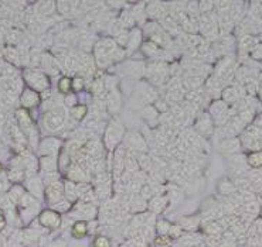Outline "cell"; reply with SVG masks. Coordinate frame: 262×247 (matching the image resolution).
Wrapping results in <instances>:
<instances>
[{"label":"cell","instance_id":"6da1fadb","mask_svg":"<svg viewBox=\"0 0 262 247\" xmlns=\"http://www.w3.org/2000/svg\"><path fill=\"white\" fill-rule=\"evenodd\" d=\"M125 126L118 119H111L104 133V145L108 151H114L119 147L125 137Z\"/></svg>","mask_w":262,"mask_h":247},{"label":"cell","instance_id":"7a4b0ae2","mask_svg":"<svg viewBox=\"0 0 262 247\" xmlns=\"http://www.w3.org/2000/svg\"><path fill=\"white\" fill-rule=\"evenodd\" d=\"M119 48L116 45L115 40L112 38H101L94 47V54H95V61L99 68H106L112 62V55L116 50Z\"/></svg>","mask_w":262,"mask_h":247},{"label":"cell","instance_id":"3957f363","mask_svg":"<svg viewBox=\"0 0 262 247\" xmlns=\"http://www.w3.org/2000/svg\"><path fill=\"white\" fill-rule=\"evenodd\" d=\"M23 82L27 85V88H30L38 93L50 91V79L47 73L41 72L38 69H33V68L25 69L23 71Z\"/></svg>","mask_w":262,"mask_h":247},{"label":"cell","instance_id":"277c9868","mask_svg":"<svg viewBox=\"0 0 262 247\" xmlns=\"http://www.w3.org/2000/svg\"><path fill=\"white\" fill-rule=\"evenodd\" d=\"M41 123L47 132L57 133L67 126V115L62 112V108H57L46 112L41 117Z\"/></svg>","mask_w":262,"mask_h":247},{"label":"cell","instance_id":"5b68a950","mask_svg":"<svg viewBox=\"0 0 262 247\" xmlns=\"http://www.w3.org/2000/svg\"><path fill=\"white\" fill-rule=\"evenodd\" d=\"M98 205L94 204H86L82 201H77L73 205V209L70 211L68 216L73 220H85V222H91L95 220L98 216Z\"/></svg>","mask_w":262,"mask_h":247},{"label":"cell","instance_id":"8992f818","mask_svg":"<svg viewBox=\"0 0 262 247\" xmlns=\"http://www.w3.org/2000/svg\"><path fill=\"white\" fill-rule=\"evenodd\" d=\"M123 147L135 154H145L149 151V144L143 134L139 132H126L123 137Z\"/></svg>","mask_w":262,"mask_h":247},{"label":"cell","instance_id":"52a82bcc","mask_svg":"<svg viewBox=\"0 0 262 247\" xmlns=\"http://www.w3.org/2000/svg\"><path fill=\"white\" fill-rule=\"evenodd\" d=\"M37 222L44 230H57L58 228H61L62 217L58 212L47 208V209H41V212L38 213Z\"/></svg>","mask_w":262,"mask_h":247},{"label":"cell","instance_id":"ba28073f","mask_svg":"<svg viewBox=\"0 0 262 247\" xmlns=\"http://www.w3.org/2000/svg\"><path fill=\"white\" fill-rule=\"evenodd\" d=\"M62 140L54 136H49V137H44L40 140L38 147H37L36 153L38 157H46V156H57L60 150H61Z\"/></svg>","mask_w":262,"mask_h":247},{"label":"cell","instance_id":"9c48e42d","mask_svg":"<svg viewBox=\"0 0 262 247\" xmlns=\"http://www.w3.org/2000/svg\"><path fill=\"white\" fill-rule=\"evenodd\" d=\"M194 132L199 133L201 137L207 139L214 133V120L211 116L208 115V112H201L197 116L194 123Z\"/></svg>","mask_w":262,"mask_h":247},{"label":"cell","instance_id":"30bf717a","mask_svg":"<svg viewBox=\"0 0 262 247\" xmlns=\"http://www.w3.org/2000/svg\"><path fill=\"white\" fill-rule=\"evenodd\" d=\"M64 198H66V196H64V182H62L61 180L50 184V185H47L46 189H44V199H46V202H47L50 206L55 205L57 202H60V201Z\"/></svg>","mask_w":262,"mask_h":247},{"label":"cell","instance_id":"8fae6325","mask_svg":"<svg viewBox=\"0 0 262 247\" xmlns=\"http://www.w3.org/2000/svg\"><path fill=\"white\" fill-rule=\"evenodd\" d=\"M14 117H16V125H17L18 129H20L21 132L25 133L26 137L37 130L36 125H34L33 119H31L29 110H25V109H17V110H16V113H14Z\"/></svg>","mask_w":262,"mask_h":247},{"label":"cell","instance_id":"7c38bea8","mask_svg":"<svg viewBox=\"0 0 262 247\" xmlns=\"http://www.w3.org/2000/svg\"><path fill=\"white\" fill-rule=\"evenodd\" d=\"M25 188L26 192L30 193L33 198H36L37 201H41L44 198V187L43 180L41 177L38 175H34V177H29L25 180Z\"/></svg>","mask_w":262,"mask_h":247},{"label":"cell","instance_id":"4fadbf2b","mask_svg":"<svg viewBox=\"0 0 262 247\" xmlns=\"http://www.w3.org/2000/svg\"><path fill=\"white\" fill-rule=\"evenodd\" d=\"M41 103V95L38 92L33 91L30 88H25L20 93V105L25 110H31L37 108Z\"/></svg>","mask_w":262,"mask_h":247},{"label":"cell","instance_id":"5bb4252c","mask_svg":"<svg viewBox=\"0 0 262 247\" xmlns=\"http://www.w3.org/2000/svg\"><path fill=\"white\" fill-rule=\"evenodd\" d=\"M91 177V172H88L86 169H84L79 164H73L67 168V180L68 181H73L75 184L79 182H86L88 178Z\"/></svg>","mask_w":262,"mask_h":247},{"label":"cell","instance_id":"9a60e30c","mask_svg":"<svg viewBox=\"0 0 262 247\" xmlns=\"http://www.w3.org/2000/svg\"><path fill=\"white\" fill-rule=\"evenodd\" d=\"M105 108L108 110V113L112 116L118 115L121 112V108H122V95L119 93L118 89L108 93L106 101H105Z\"/></svg>","mask_w":262,"mask_h":247},{"label":"cell","instance_id":"2e32d148","mask_svg":"<svg viewBox=\"0 0 262 247\" xmlns=\"http://www.w3.org/2000/svg\"><path fill=\"white\" fill-rule=\"evenodd\" d=\"M204 246V237L197 233V232H191V233H186L177 239V247H203Z\"/></svg>","mask_w":262,"mask_h":247},{"label":"cell","instance_id":"e0dca14e","mask_svg":"<svg viewBox=\"0 0 262 247\" xmlns=\"http://www.w3.org/2000/svg\"><path fill=\"white\" fill-rule=\"evenodd\" d=\"M169 204H170V202H169L167 195H159V196H153V198L147 202V209H149V212L153 213V215H159V213H162V212L165 211Z\"/></svg>","mask_w":262,"mask_h":247},{"label":"cell","instance_id":"ac0fdd59","mask_svg":"<svg viewBox=\"0 0 262 247\" xmlns=\"http://www.w3.org/2000/svg\"><path fill=\"white\" fill-rule=\"evenodd\" d=\"M243 147L239 143L238 137H231V139H224L220 144V151L226 156H235L239 153Z\"/></svg>","mask_w":262,"mask_h":247},{"label":"cell","instance_id":"d6986e66","mask_svg":"<svg viewBox=\"0 0 262 247\" xmlns=\"http://www.w3.org/2000/svg\"><path fill=\"white\" fill-rule=\"evenodd\" d=\"M179 225L182 226V229L186 233L197 232L201 226V216L200 215H190V216H183L179 220Z\"/></svg>","mask_w":262,"mask_h":247},{"label":"cell","instance_id":"ffe728a7","mask_svg":"<svg viewBox=\"0 0 262 247\" xmlns=\"http://www.w3.org/2000/svg\"><path fill=\"white\" fill-rule=\"evenodd\" d=\"M241 99H243V96H241L237 86H226L221 92V101H224L228 106L237 105Z\"/></svg>","mask_w":262,"mask_h":247},{"label":"cell","instance_id":"44dd1931","mask_svg":"<svg viewBox=\"0 0 262 247\" xmlns=\"http://www.w3.org/2000/svg\"><path fill=\"white\" fill-rule=\"evenodd\" d=\"M58 168V156L38 157V169L43 172H57Z\"/></svg>","mask_w":262,"mask_h":247},{"label":"cell","instance_id":"7402d4cb","mask_svg":"<svg viewBox=\"0 0 262 247\" xmlns=\"http://www.w3.org/2000/svg\"><path fill=\"white\" fill-rule=\"evenodd\" d=\"M258 42V38L254 36H248V34H244V36L239 38V42H238V54L241 58H244L247 55H250L251 48L255 45Z\"/></svg>","mask_w":262,"mask_h":247},{"label":"cell","instance_id":"603a6c76","mask_svg":"<svg viewBox=\"0 0 262 247\" xmlns=\"http://www.w3.org/2000/svg\"><path fill=\"white\" fill-rule=\"evenodd\" d=\"M142 42H143V31L139 30V29H134V30L129 31L128 44H126L128 54L135 53L142 45Z\"/></svg>","mask_w":262,"mask_h":247},{"label":"cell","instance_id":"cb8c5ba5","mask_svg":"<svg viewBox=\"0 0 262 247\" xmlns=\"http://www.w3.org/2000/svg\"><path fill=\"white\" fill-rule=\"evenodd\" d=\"M70 232H71V236L74 239H84V237L90 235L88 222H85V220H74Z\"/></svg>","mask_w":262,"mask_h":247},{"label":"cell","instance_id":"d4e9b609","mask_svg":"<svg viewBox=\"0 0 262 247\" xmlns=\"http://www.w3.org/2000/svg\"><path fill=\"white\" fill-rule=\"evenodd\" d=\"M112 185H111V182H106V184H98L95 189H94V193H95V196H97L98 202L101 201V202H105V201H108L111 198V193H112Z\"/></svg>","mask_w":262,"mask_h":247},{"label":"cell","instance_id":"484cf974","mask_svg":"<svg viewBox=\"0 0 262 247\" xmlns=\"http://www.w3.org/2000/svg\"><path fill=\"white\" fill-rule=\"evenodd\" d=\"M26 193V188L23 187V185H20V184H14V185H12V187L7 189V196H9V199L12 201L14 205L17 206V204L20 202V199L25 196Z\"/></svg>","mask_w":262,"mask_h":247},{"label":"cell","instance_id":"4316f807","mask_svg":"<svg viewBox=\"0 0 262 247\" xmlns=\"http://www.w3.org/2000/svg\"><path fill=\"white\" fill-rule=\"evenodd\" d=\"M64 196L71 204H75L78 201V189H77V184L73 181H64Z\"/></svg>","mask_w":262,"mask_h":247},{"label":"cell","instance_id":"83f0119b","mask_svg":"<svg viewBox=\"0 0 262 247\" xmlns=\"http://www.w3.org/2000/svg\"><path fill=\"white\" fill-rule=\"evenodd\" d=\"M217 189H219V192L221 195H224V196H232L234 193L237 192V188L234 185V182L231 180H220L219 184H217Z\"/></svg>","mask_w":262,"mask_h":247},{"label":"cell","instance_id":"f1b7e54d","mask_svg":"<svg viewBox=\"0 0 262 247\" xmlns=\"http://www.w3.org/2000/svg\"><path fill=\"white\" fill-rule=\"evenodd\" d=\"M247 165L252 169H261L262 168V150L251 151L248 156L245 157Z\"/></svg>","mask_w":262,"mask_h":247},{"label":"cell","instance_id":"f546056e","mask_svg":"<svg viewBox=\"0 0 262 247\" xmlns=\"http://www.w3.org/2000/svg\"><path fill=\"white\" fill-rule=\"evenodd\" d=\"M147 14L153 18H162L165 17L166 14H167V10L165 9V5H162V3H149L147 5Z\"/></svg>","mask_w":262,"mask_h":247},{"label":"cell","instance_id":"4dcf8cb0","mask_svg":"<svg viewBox=\"0 0 262 247\" xmlns=\"http://www.w3.org/2000/svg\"><path fill=\"white\" fill-rule=\"evenodd\" d=\"M140 48L143 51V54L147 55V57H159V55L162 54V48L159 47L158 44H155L153 41H150V40L142 42Z\"/></svg>","mask_w":262,"mask_h":247},{"label":"cell","instance_id":"1f68e13d","mask_svg":"<svg viewBox=\"0 0 262 247\" xmlns=\"http://www.w3.org/2000/svg\"><path fill=\"white\" fill-rule=\"evenodd\" d=\"M136 160H138V165H139L140 171L149 172V171L153 169V160L147 153H145V154H136Z\"/></svg>","mask_w":262,"mask_h":247},{"label":"cell","instance_id":"d6a6232c","mask_svg":"<svg viewBox=\"0 0 262 247\" xmlns=\"http://www.w3.org/2000/svg\"><path fill=\"white\" fill-rule=\"evenodd\" d=\"M86 115H88V108H86L85 105H77V106H74L70 110V117H71L73 121L84 120V117Z\"/></svg>","mask_w":262,"mask_h":247},{"label":"cell","instance_id":"836d02e7","mask_svg":"<svg viewBox=\"0 0 262 247\" xmlns=\"http://www.w3.org/2000/svg\"><path fill=\"white\" fill-rule=\"evenodd\" d=\"M171 222H169L167 219L160 217L155 223V230H156V236H167L169 235V230H170Z\"/></svg>","mask_w":262,"mask_h":247},{"label":"cell","instance_id":"e575fe53","mask_svg":"<svg viewBox=\"0 0 262 247\" xmlns=\"http://www.w3.org/2000/svg\"><path fill=\"white\" fill-rule=\"evenodd\" d=\"M167 198H169V202H173V204H179V202H182V199L184 198V191L180 187L171 185V187L169 188V193H167Z\"/></svg>","mask_w":262,"mask_h":247},{"label":"cell","instance_id":"d590c367","mask_svg":"<svg viewBox=\"0 0 262 247\" xmlns=\"http://www.w3.org/2000/svg\"><path fill=\"white\" fill-rule=\"evenodd\" d=\"M7 180L14 182V184H20L21 181H25L26 180L25 169L9 168V171H7Z\"/></svg>","mask_w":262,"mask_h":247},{"label":"cell","instance_id":"8d00e7d4","mask_svg":"<svg viewBox=\"0 0 262 247\" xmlns=\"http://www.w3.org/2000/svg\"><path fill=\"white\" fill-rule=\"evenodd\" d=\"M142 115H143V119L147 121V125H150L152 121H155V125H156V121L160 119V116H159L158 113V109L155 108V106H150V105L145 108Z\"/></svg>","mask_w":262,"mask_h":247},{"label":"cell","instance_id":"74e56055","mask_svg":"<svg viewBox=\"0 0 262 247\" xmlns=\"http://www.w3.org/2000/svg\"><path fill=\"white\" fill-rule=\"evenodd\" d=\"M92 246L94 247H112V240L111 237L102 233H97L94 240H92Z\"/></svg>","mask_w":262,"mask_h":247},{"label":"cell","instance_id":"f35d334b","mask_svg":"<svg viewBox=\"0 0 262 247\" xmlns=\"http://www.w3.org/2000/svg\"><path fill=\"white\" fill-rule=\"evenodd\" d=\"M51 209H54L55 212H58L60 215H62V213H68V212L73 209V204H71L70 201H67V199L64 198V199H61L60 202H57L55 205L51 206Z\"/></svg>","mask_w":262,"mask_h":247},{"label":"cell","instance_id":"ab89813d","mask_svg":"<svg viewBox=\"0 0 262 247\" xmlns=\"http://www.w3.org/2000/svg\"><path fill=\"white\" fill-rule=\"evenodd\" d=\"M184 235V230L182 229V226L179 225V223H171L170 230H169V237H170L171 240H177V239H180L182 236Z\"/></svg>","mask_w":262,"mask_h":247},{"label":"cell","instance_id":"60d3db41","mask_svg":"<svg viewBox=\"0 0 262 247\" xmlns=\"http://www.w3.org/2000/svg\"><path fill=\"white\" fill-rule=\"evenodd\" d=\"M119 21H121V24H122L123 27H132V26L135 24V17L134 14H132V12L125 10V12L122 13L121 18H119Z\"/></svg>","mask_w":262,"mask_h":247},{"label":"cell","instance_id":"b9f144b4","mask_svg":"<svg viewBox=\"0 0 262 247\" xmlns=\"http://www.w3.org/2000/svg\"><path fill=\"white\" fill-rule=\"evenodd\" d=\"M250 57L254 61H261L262 62V42H259V40H258V42L251 48Z\"/></svg>","mask_w":262,"mask_h":247},{"label":"cell","instance_id":"7bdbcfd3","mask_svg":"<svg viewBox=\"0 0 262 247\" xmlns=\"http://www.w3.org/2000/svg\"><path fill=\"white\" fill-rule=\"evenodd\" d=\"M58 91L61 92V93H70L71 91V79L68 78V77H62L60 81H58Z\"/></svg>","mask_w":262,"mask_h":247},{"label":"cell","instance_id":"ee69618b","mask_svg":"<svg viewBox=\"0 0 262 247\" xmlns=\"http://www.w3.org/2000/svg\"><path fill=\"white\" fill-rule=\"evenodd\" d=\"M128 36H129V31H126L123 29L119 34H116L115 36V42L116 45H121V47H126V44H128Z\"/></svg>","mask_w":262,"mask_h":247},{"label":"cell","instance_id":"f6af8a7d","mask_svg":"<svg viewBox=\"0 0 262 247\" xmlns=\"http://www.w3.org/2000/svg\"><path fill=\"white\" fill-rule=\"evenodd\" d=\"M85 88V79L81 78V77H75L74 79H71V89H74L75 92L82 91Z\"/></svg>","mask_w":262,"mask_h":247},{"label":"cell","instance_id":"bcb514c9","mask_svg":"<svg viewBox=\"0 0 262 247\" xmlns=\"http://www.w3.org/2000/svg\"><path fill=\"white\" fill-rule=\"evenodd\" d=\"M105 86H104V81L102 79H99V81H95L94 84H92V92L97 95V96L101 97V95H102V92H104Z\"/></svg>","mask_w":262,"mask_h":247},{"label":"cell","instance_id":"7dc6e473","mask_svg":"<svg viewBox=\"0 0 262 247\" xmlns=\"http://www.w3.org/2000/svg\"><path fill=\"white\" fill-rule=\"evenodd\" d=\"M43 247H68V243L66 239H62V237H57L54 240H50L46 246Z\"/></svg>","mask_w":262,"mask_h":247},{"label":"cell","instance_id":"c3c4849f","mask_svg":"<svg viewBox=\"0 0 262 247\" xmlns=\"http://www.w3.org/2000/svg\"><path fill=\"white\" fill-rule=\"evenodd\" d=\"M64 105L68 108L77 106V95L75 93H67V96L64 97Z\"/></svg>","mask_w":262,"mask_h":247},{"label":"cell","instance_id":"681fc988","mask_svg":"<svg viewBox=\"0 0 262 247\" xmlns=\"http://www.w3.org/2000/svg\"><path fill=\"white\" fill-rule=\"evenodd\" d=\"M7 228V217L3 209H0V233Z\"/></svg>","mask_w":262,"mask_h":247},{"label":"cell","instance_id":"f907efd6","mask_svg":"<svg viewBox=\"0 0 262 247\" xmlns=\"http://www.w3.org/2000/svg\"><path fill=\"white\" fill-rule=\"evenodd\" d=\"M252 125L258 129H262V112L261 113H256L255 117H254V120H252Z\"/></svg>","mask_w":262,"mask_h":247},{"label":"cell","instance_id":"816d5d0a","mask_svg":"<svg viewBox=\"0 0 262 247\" xmlns=\"http://www.w3.org/2000/svg\"><path fill=\"white\" fill-rule=\"evenodd\" d=\"M6 189H7V184H6V182L0 181V195H2V193L5 192Z\"/></svg>","mask_w":262,"mask_h":247},{"label":"cell","instance_id":"f5cc1de1","mask_svg":"<svg viewBox=\"0 0 262 247\" xmlns=\"http://www.w3.org/2000/svg\"><path fill=\"white\" fill-rule=\"evenodd\" d=\"M25 247H40V246H38V243H33V244H27V246Z\"/></svg>","mask_w":262,"mask_h":247},{"label":"cell","instance_id":"db71d44e","mask_svg":"<svg viewBox=\"0 0 262 247\" xmlns=\"http://www.w3.org/2000/svg\"><path fill=\"white\" fill-rule=\"evenodd\" d=\"M258 40H259V42H262V33L259 34V38H258Z\"/></svg>","mask_w":262,"mask_h":247},{"label":"cell","instance_id":"11a10c76","mask_svg":"<svg viewBox=\"0 0 262 247\" xmlns=\"http://www.w3.org/2000/svg\"><path fill=\"white\" fill-rule=\"evenodd\" d=\"M3 172V167H2V164H0V174Z\"/></svg>","mask_w":262,"mask_h":247},{"label":"cell","instance_id":"9f6ffc18","mask_svg":"<svg viewBox=\"0 0 262 247\" xmlns=\"http://www.w3.org/2000/svg\"><path fill=\"white\" fill-rule=\"evenodd\" d=\"M153 247H170V246H153Z\"/></svg>","mask_w":262,"mask_h":247},{"label":"cell","instance_id":"6f0895ef","mask_svg":"<svg viewBox=\"0 0 262 247\" xmlns=\"http://www.w3.org/2000/svg\"><path fill=\"white\" fill-rule=\"evenodd\" d=\"M261 69H262V64H261Z\"/></svg>","mask_w":262,"mask_h":247},{"label":"cell","instance_id":"680465c9","mask_svg":"<svg viewBox=\"0 0 262 247\" xmlns=\"http://www.w3.org/2000/svg\"><path fill=\"white\" fill-rule=\"evenodd\" d=\"M261 212H262V208H261Z\"/></svg>","mask_w":262,"mask_h":247}]
</instances>
